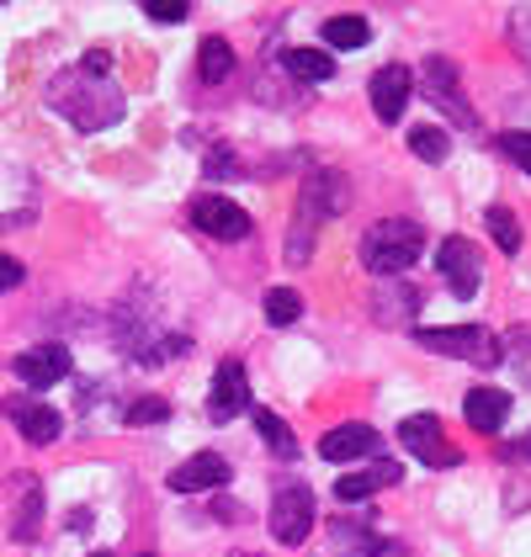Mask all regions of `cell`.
Listing matches in <instances>:
<instances>
[{
	"label": "cell",
	"instance_id": "cell-1",
	"mask_svg": "<svg viewBox=\"0 0 531 557\" xmlns=\"http://www.w3.org/2000/svg\"><path fill=\"white\" fill-rule=\"evenodd\" d=\"M48 107L64 112L81 133H101L112 123H123L128 112V96L107 81V70H90V64H70L48 81Z\"/></svg>",
	"mask_w": 531,
	"mask_h": 557
},
{
	"label": "cell",
	"instance_id": "cell-2",
	"mask_svg": "<svg viewBox=\"0 0 531 557\" xmlns=\"http://www.w3.org/2000/svg\"><path fill=\"white\" fill-rule=\"evenodd\" d=\"M420 256H425V228L415 218H383V223H372L361 234V265L372 276H383V282L404 276Z\"/></svg>",
	"mask_w": 531,
	"mask_h": 557
},
{
	"label": "cell",
	"instance_id": "cell-3",
	"mask_svg": "<svg viewBox=\"0 0 531 557\" xmlns=\"http://www.w3.org/2000/svg\"><path fill=\"white\" fill-rule=\"evenodd\" d=\"M415 341L425 350H436V356H457V361H473V367H499V356H505L499 335L484 330V324H436V330L420 324Z\"/></svg>",
	"mask_w": 531,
	"mask_h": 557
},
{
	"label": "cell",
	"instance_id": "cell-4",
	"mask_svg": "<svg viewBox=\"0 0 531 557\" xmlns=\"http://www.w3.org/2000/svg\"><path fill=\"white\" fill-rule=\"evenodd\" d=\"M420 81H425V101L446 112L457 128H479V112L468 107V96H462V81H457V64L442 59V53H431L425 59V70H420Z\"/></svg>",
	"mask_w": 531,
	"mask_h": 557
},
{
	"label": "cell",
	"instance_id": "cell-5",
	"mask_svg": "<svg viewBox=\"0 0 531 557\" xmlns=\"http://www.w3.org/2000/svg\"><path fill=\"white\" fill-rule=\"evenodd\" d=\"M309 531H313V488L282 483L276 499H271V536H276L282 547H298Z\"/></svg>",
	"mask_w": 531,
	"mask_h": 557
},
{
	"label": "cell",
	"instance_id": "cell-6",
	"mask_svg": "<svg viewBox=\"0 0 531 557\" xmlns=\"http://www.w3.org/2000/svg\"><path fill=\"white\" fill-rule=\"evenodd\" d=\"M192 223H197L208 239H223V245H239V239H250V213H245L239 202L219 197V191H202V197H192Z\"/></svg>",
	"mask_w": 531,
	"mask_h": 557
},
{
	"label": "cell",
	"instance_id": "cell-7",
	"mask_svg": "<svg viewBox=\"0 0 531 557\" xmlns=\"http://www.w3.org/2000/svg\"><path fill=\"white\" fill-rule=\"evenodd\" d=\"M436 265H442L452 298H473V293H479V282H484V260H479V250H473V239H462V234L442 239Z\"/></svg>",
	"mask_w": 531,
	"mask_h": 557
},
{
	"label": "cell",
	"instance_id": "cell-8",
	"mask_svg": "<svg viewBox=\"0 0 531 557\" xmlns=\"http://www.w3.org/2000/svg\"><path fill=\"white\" fill-rule=\"evenodd\" d=\"M398 441H404L425 468H457V446L442 435V420H436V414H409V420L398 425Z\"/></svg>",
	"mask_w": 531,
	"mask_h": 557
},
{
	"label": "cell",
	"instance_id": "cell-9",
	"mask_svg": "<svg viewBox=\"0 0 531 557\" xmlns=\"http://www.w3.org/2000/svg\"><path fill=\"white\" fill-rule=\"evenodd\" d=\"M250 409V383H245V367L239 361H223L213 372V387H208V420L213 425H229Z\"/></svg>",
	"mask_w": 531,
	"mask_h": 557
},
{
	"label": "cell",
	"instance_id": "cell-10",
	"mask_svg": "<svg viewBox=\"0 0 531 557\" xmlns=\"http://www.w3.org/2000/svg\"><path fill=\"white\" fill-rule=\"evenodd\" d=\"M11 372L33 387V393H44V387H53V383H64V377H70V350H64L59 341L33 345V350H22V356H16V367H11Z\"/></svg>",
	"mask_w": 531,
	"mask_h": 557
},
{
	"label": "cell",
	"instance_id": "cell-11",
	"mask_svg": "<svg viewBox=\"0 0 531 557\" xmlns=\"http://www.w3.org/2000/svg\"><path fill=\"white\" fill-rule=\"evenodd\" d=\"M351 208V181L341 171H313L304 181V197H298V213L309 218H335Z\"/></svg>",
	"mask_w": 531,
	"mask_h": 557
},
{
	"label": "cell",
	"instance_id": "cell-12",
	"mask_svg": "<svg viewBox=\"0 0 531 557\" xmlns=\"http://www.w3.org/2000/svg\"><path fill=\"white\" fill-rule=\"evenodd\" d=\"M367 90H372V112H378V123H398L404 107H409V96H415V75H409L404 64H383Z\"/></svg>",
	"mask_w": 531,
	"mask_h": 557
},
{
	"label": "cell",
	"instance_id": "cell-13",
	"mask_svg": "<svg viewBox=\"0 0 531 557\" xmlns=\"http://www.w3.org/2000/svg\"><path fill=\"white\" fill-rule=\"evenodd\" d=\"M5 414H11V425L22 430V441H33V446H53L59 430H64V414L48 409V404H38V398H11Z\"/></svg>",
	"mask_w": 531,
	"mask_h": 557
},
{
	"label": "cell",
	"instance_id": "cell-14",
	"mask_svg": "<svg viewBox=\"0 0 531 557\" xmlns=\"http://www.w3.org/2000/svg\"><path fill=\"white\" fill-rule=\"evenodd\" d=\"M223 483H229V457H219V451H197L171 472L176 494H208V488H223Z\"/></svg>",
	"mask_w": 531,
	"mask_h": 557
},
{
	"label": "cell",
	"instance_id": "cell-15",
	"mask_svg": "<svg viewBox=\"0 0 531 557\" xmlns=\"http://www.w3.org/2000/svg\"><path fill=\"white\" fill-rule=\"evenodd\" d=\"M378 446H383V435L372 425H335V430H324L319 457L324 462H356V457H372Z\"/></svg>",
	"mask_w": 531,
	"mask_h": 557
},
{
	"label": "cell",
	"instance_id": "cell-16",
	"mask_svg": "<svg viewBox=\"0 0 531 557\" xmlns=\"http://www.w3.org/2000/svg\"><path fill=\"white\" fill-rule=\"evenodd\" d=\"M415 313H420V287H409V282H383V287L372 293V319L388 324V330L415 324Z\"/></svg>",
	"mask_w": 531,
	"mask_h": 557
},
{
	"label": "cell",
	"instance_id": "cell-17",
	"mask_svg": "<svg viewBox=\"0 0 531 557\" xmlns=\"http://www.w3.org/2000/svg\"><path fill=\"white\" fill-rule=\"evenodd\" d=\"M462 414H468V425L479 430V435H494V430L510 420V393L505 387H468Z\"/></svg>",
	"mask_w": 531,
	"mask_h": 557
},
{
	"label": "cell",
	"instance_id": "cell-18",
	"mask_svg": "<svg viewBox=\"0 0 531 557\" xmlns=\"http://www.w3.org/2000/svg\"><path fill=\"white\" fill-rule=\"evenodd\" d=\"M398 478H404V468L383 457V462H372V468L335 478V499H341V505H356V499H367V494H378V488H394Z\"/></svg>",
	"mask_w": 531,
	"mask_h": 557
},
{
	"label": "cell",
	"instance_id": "cell-19",
	"mask_svg": "<svg viewBox=\"0 0 531 557\" xmlns=\"http://www.w3.org/2000/svg\"><path fill=\"white\" fill-rule=\"evenodd\" d=\"M282 64H287L293 81H313V86L335 75V53H324V48H287Z\"/></svg>",
	"mask_w": 531,
	"mask_h": 557
},
{
	"label": "cell",
	"instance_id": "cell-20",
	"mask_svg": "<svg viewBox=\"0 0 531 557\" xmlns=\"http://www.w3.org/2000/svg\"><path fill=\"white\" fill-rule=\"evenodd\" d=\"M256 430H261V441L271 446V457H282V462H293V457H298V435L287 430V420H282V414L256 409Z\"/></svg>",
	"mask_w": 531,
	"mask_h": 557
},
{
	"label": "cell",
	"instance_id": "cell-21",
	"mask_svg": "<svg viewBox=\"0 0 531 557\" xmlns=\"http://www.w3.org/2000/svg\"><path fill=\"white\" fill-rule=\"evenodd\" d=\"M197 70H202V81H229L234 75V48H229V38H202V48H197Z\"/></svg>",
	"mask_w": 531,
	"mask_h": 557
},
{
	"label": "cell",
	"instance_id": "cell-22",
	"mask_svg": "<svg viewBox=\"0 0 531 557\" xmlns=\"http://www.w3.org/2000/svg\"><path fill=\"white\" fill-rule=\"evenodd\" d=\"M409 154L425 160V165H442L446 154H452V138L436 123H420V128H409Z\"/></svg>",
	"mask_w": 531,
	"mask_h": 557
},
{
	"label": "cell",
	"instance_id": "cell-23",
	"mask_svg": "<svg viewBox=\"0 0 531 557\" xmlns=\"http://www.w3.org/2000/svg\"><path fill=\"white\" fill-rule=\"evenodd\" d=\"M38 515H44V488H38V483H22V510H16L11 536H16V542H33V536H38Z\"/></svg>",
	"mask_w": 531,
	"mask_h": 557
},
{
	"label": "cell",
	"instance_id": "cell-24",
	"mask_svg": "<svg viewBox=\"0 0 531 557\" xmlns=\"http://www.w3.org/2000/svg\"><path fill=\"white\" fill-rule=\"evenodd\" d=\"M367 38H372V27L361 16H330L324 22V44L330 48H361Z\"/></svg>",
	"mask_w": 531,
	"mask_h": 557
},
{
	"label": "cell",
	"instance_id": "cell-25",
	"mask_svg": "<svg viewBox=\"0 0 531 557\" xmlns=\"http://www.w3.org/2000/svg\"><path fill=\"white\" fill-rule=\"evenodd\" d=\"M298 319H304V298L293 287H271L266 293V324L282 330V324H298Z\"/></svg>",
	"mask_w": 531,
	"mask_h": 557
},
{
	"label": "cell",
	"instance_id": "cell-26",
	"mask_svg": "<svg viewBox=\"0 0 531 557\" xmlns=\"http://www.w3.org/2000/svg\"><path fill=\"white\" fill-rule=\"evenodd\" d=\"M484 223H489V234H494V245H499L505 256H516V250H521V223H516L510 208H489Z\"/></svg>",
	"mask_w": 531,
	"mask_h": 557
},
{
	"label": "cell",
	"instance_id": "cell-27",
	"mask_svg": "<svg viewBox=\"0 0 531 557\" xmlns=\"http://www.w3.org/2000/svg\"><path fill=\"white\" fill-rule=\"evenodd\" d=\"M313 228H319V218H309V213L293 218V234H287V260L293 265H304L313 256Z\"/></svg>",
	"mask_w": 531,
	"mask_h": 557
},
{
	"label": "cell",
	"instance_id": "cell-28",
	"mask_svg": "<svg viewBox=\"0 0 531 557\" xmlns=\"http://www.w3.org/2000/svg\"><path fill=\"white\" fill-rule=\"evenodd\" d=\"M123 420L128 425H160V420H171V398H133L128 409H123Z\"/></svg>",
	"mask_w": 531,
	"mask_h": 557
},
{
	"label": "cell",
	"instance_id": "cell-29",
	"mask_svg": "<svg viewBox=\"0 0 531 557\" xmlns=\"http://www.w3.org/2000/svg\"><path fill=\"white\" fill-rule=\"evenodd\" d=\"M499 154H505V160H516V165L531 175V128H510V133H505V138H499Z\"/></svg>",
	"mask_w": 531,
	"mask_h": 557
},
{
	"label": "cell",
	"instance_id": "cell-30",
	"mask_svg": "<svg viewBox=\"0 0 531 557\" xmlns=\"http://www.w3.org/2000/svg\"><path fill=\"white\" fill-rule=\"evenodd\" d=\"M330 536H335V547H341V553H361V547H372V536H367L356 520H335V525H330Z\"/></svg>",
	"mask_w": 531,
	"mask_h": 557
},
{
	"label": "cell",
	"instance_id": "cell-31",
	"mask_svg": "<svg viewBox=\"0 0 531 557\" xmlns=\"http://www.w3.org/2000/svg\"><path fill=\"white\" fill-rule=\"evenodd\" d=\"M239 175H245V165H239V160H234V149H213V154H208V181H239Z\"/></svg>",
	"mask_w": 531,
	"mask_h": 557
},
{
	"label": "cell",
	"instance_id": "cell-32",
	"mask_svg": "<svg viewBox=\"0 0 531 557\" xmlns=\"http://www.w3.org/2000/svg\"><path fill=\"white\" fill-rule=\"evenodd\" d=\"M138 5H144V11L155 16V22H171V27L192 16V5H186V0H138Z\"/></svg>",
	"mask_w": 531,
	"mask_h": 557
},
{
	"label": "cell",
	"instance_id": "cell-33",
	"mask_svg": "<svg viewBox=\"0 0 531 557\" xmlns=\"http://www.w3.org/2000/svg\"><path fill=\"white\" fill-rule=\"evenodd\" d=\"M22 276H27V265L11 256H0V293H11V287H22Z\"/></svg>",
	"mask_w": 531,
	"mask_h": 557
},
{
	"label": "cell",
	"instance_id": "cell-34",
	"mask_svg": "<svg viewBox=\"0 0 531 557\" xmlns=\"http://www.w3.org/2000/svg\"><path fill=\"white\" fill-rule=\"evenodd\" d=\"M499 457L505 462H531V430L521 435V441H510V446H499Z\"/></svg>",
	"mask_w": 531,
	"mask_h": 557
},
{
	"label": "cell",
	"instance_id": "cell-35",
	"mask_svg": "<svg viewBox=\"0 0 531 557\" xmlns=\"http://www.w3.org/2000/svg\"><path fill=\"white\" fill-rule=\"evenodd\" d=\"M367 553L372 557H409L404 553V542H378V536H372V547H367Z\"/></svg>",
	"mask_w": 531,
	"mask_h": 557
},
{
	"label": "cell",
	"instance_id": "cell-36",
	"mask_svg": "<svg viewBox=\"0 0 531 557\" xmlns=\"http://www.w3.org/2000/svg\"><path fill=\"white\" fill-rule=\"evenodd\" d=\"M229 557H261V553H229Z\"/></svg>",
	"mask_w": 531,
	"mask_h": 557
},
{
	"label": "cell",
	"instance_id": "cell-37",
	"mask_svg": "<svg viewBox=\"0 0 531 557\" xmlns=\"http://www.w3.org/2000/svg\"><path fill=\"white\" fill-rule=\"evenodd\" d=\"M90 557H112V553H90Z\"/></svg>",
	"mask_w": 531,
	"mask_h": 557
}]
</instances>
